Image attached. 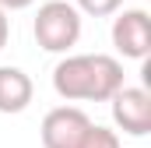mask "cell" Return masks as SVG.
Instances as JSON below:
<instances>
[{"label": "cell", "instance_id": "1", "mask_svg": "<svg viewBox=\"0 0 151 148\" xmlns=\"http://www.w3.org/2000/svg\"><path fill=\"white\" fill-rule=\"evenodd\" d=\"M123 85V64L109 53H67L53 67V92L67 102H109Z\"/></svg>", "mask_w": 151, "mask_h": 148}, {"label": "cell", "instance_id": "2", "mask_svg": "<svg viewBox=\"0 0 151 148\" xmlns=\"http://www.w3.org/2000/svg\"><path fill=\"white\" fill-rule=\"evenodd\" d=\"M32 36L46 53H67L81 39V11L67 0H46L39 4Z\"/></svg>", "mask_w": 151, "mask_h": 148}, {"label": "cell", "instance_id": "3", "mask_svg": "<svg viewBox=\"0 0 151 148\" xmlns=\"http://www.w3.org/2000/svg\"><path fill=\"white\" fill-rule=\"evenodd\" d=\"M113 106V123L130 134V138H144L151 134V92L141 85H119L109 95Z\"/></svg>", "mask_w": 151, "mask_h": 148}, {"label": "cell", "instance_id": "4", "mask_svg": "<svg viewBox=\"0 0 151 148\" xmlns=\"http://www.w3.org/2000/svg\"><path fill=\"white\" fill-rule=\"evenodd\" d=\"M113 46L127 60H144L151 53V18L148 11L130 7L113 18Z\"/></svg>", "mask_w": 151, "mask_h": 148}, {"label": "cell", "instance_id": "5", "mask_svg": "<svg viewBox=\"0 0 151 148\" xmlns=\"http://www.w3.org/2000/svg\"><path fill=\"white\" fill-rule=\"evenodd\" d=\"M88 113L77 110V106H56L42 116V148H77L81 134L88 131Z\"/></svg>", "mask_w": 151, "mask_h": 148}, {"label": "cell", "instance_id": "6", "mask_svg": "<svg viewBox=\"0 0 151 148\" xmlns=\"http://www.w3.org/2000/svg\"><path fill=\"white\" fill-rule=\"evenodd\" d=\"M32 95H35V85L21 67H11V64L0 67V113H7V116L25 113Z\"/></svg>", "mask_w": 151, "mask_h": 148}, {"label": "cell", "instance_id": "7", "mask_svg": "<svg viewBox=\"0 0 151 148\" xmlns=\"http://www.w3.org/2000/svg\"><path fill=\"white\" fill-rule=\"evenodd\" d=\"M77 148H123L119 134L113 127H102V123H88V131L81 134Z\"/></svg>", "mask_w": 151, "mask_h": 148}, {"label": "cell", "instance_id": "8", "mask_svg": "<svg viewBox=\"0 0 151 148\" xmlns=\"http://www.w3.org/2000/svg\"><path fill=\"white\" fill-rule=\"evenodd\" d=\"M74 7L81 14H91V18H109L123 7V0H74Z\"/></svg>", "mask_w": 151, "mask_h": 148}, {"label": "cell", "instance_id": "9", "mask_svg": "<svg viewBox=\"0 0 151 148\" xmlns=\"http://www.w3.org/2000/svg\"><path fill=\"white\" fill-rule=\"evenodd\" d=\"M7 36H11V18H7V11L0 7V49L7 46Z\"/></svg>", "mask_w": 151, "mask_h": 148}, {"label": "cell", "instance_id": "10", "mask_svg": "<svg viewBox=\"0 0 151 148\" xmlns=\"http://www.w3.org/2000/svg\"><path fill=\"white\" fill-rule=\"evenodd\" d=\"M35 0H0V7L4 11H25V7H32Z\"/></svg>", "mask_w": 151, "mask_h": 148}]
</instances>
